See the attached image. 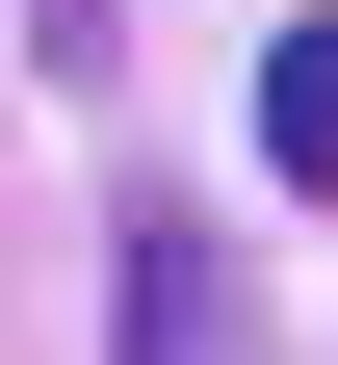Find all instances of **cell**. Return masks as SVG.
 I'll list each match as a JSON object with an SVG mask.
<instances>
[{
  "mask_svg": "<svg viewBox=\"0 0 338 365\" xmlns=\"http://www.w3.org/2000/svg\"><path fill=\"white\" fill-rule=\"evenodd\" d=\"M105 365H260V287L182 182H130V235H105Z\"/></svg>",
  "mask_w": 338,
  "mask_h": 365,
  "instance_id": "1",
  "label": "cell"
},
{
  "mask_svg": "<svg viewBox=\"0 0 338 365\" xmlns=\"http://www.w3.org/2000/svg\"><path fill=\"white\" fill-rule=\"evenodd\" d=\"M260 182H312V209H338V0H312V26H260Z\"/></svg>",
  "mask_w": 338,
  "mask_h": 365,
  "instance_id": "2",
  "label": "cell"
},
{
  "mask_svg": "<svg viewBox=\"0 0 338 365\" xmlns=\"http://www.w3.org/2000/svg\"><path fill=\"white\" fill-rule=\"evenodd\" d=\"M26 53H53V78H105V0H26Z\"/></svg>",
  "mask_w": 338,
  "mask_h": 365,
  "instance_id": "3",
  "label": "cell"
}]
</instances>
